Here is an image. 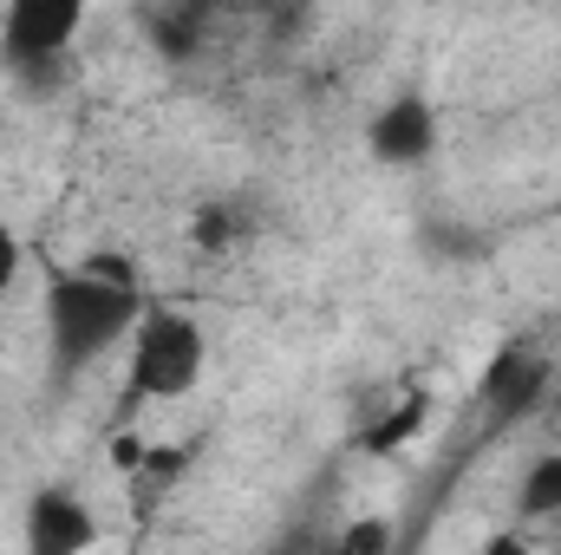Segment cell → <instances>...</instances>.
<instances>
[{
  "label": "cell",
  "mask_w": 561,
  "mask_h": 555,
  "mask_svg": "<svg viewBox=\"0 0 561 555\" xmlns=\"http://www.w3.org/2000/svg\"><path fill=\"white\" fill-rule=\"evenodd\" d=\"M20 262H26V242H20V229H7V223H0V301L13 294V281H20Z\"/></svg>",
  "instance_id": "obj_12"
},
{
  "label": "cell",
  "mask_w": 561,
  "mask_h": 555,
  "mask_svg": "<svg viewBox=\"0 0 561 555\" xmlns=\"http://www.w3.org/2000/svg\"><path fill=\"white\" fill-rule=\"evenodd\" d=\"M242 236V216H229V203H209L203 216H196V242L203 249H229Z\"/></svg>",
  "instance_id": "obj_11"
},
{
  "label": "cell",
  "mask_w": 561,
  "mask_h": 555,
  "mask_svg": "<svg viewBox=\"0 0 561 555\" xmlns=\"http://www.w3.org/2000/svg\"><path fill=\"white\" fill-rule=\"evenodd\" d=\"M209 373V333L183 307H144V320L125 340V386L138 406H176Z\"/></svg>",
  "instance_id": "obj_2"
},
{
  "label": "cell",
  "mask_w": 561,
  "mask_h": 555,
  "mask_svg": "<svg viewBox=\"0 0 561 555\" xmlns=\"http://www.w3.org/2000/svg\"><path fill=\"white\" fill-rule=\"evenodd\" d=\"M327 555H392V523H386V517H359V523H346V530L333 536Z\"/></svg>",
  "instance_id": "obj_8"
},
{
  "label": "cell",
  "mask_w": 561,
  "mask_h": 555,
  "mask_svg": "<svg viewBox=\"0 0 561 555\" xmlns=\"http://www.w3.org/2000/svg\"><path fill=\"white\" fill-rule=\"evenodd\" d=\"M483 555H529V536H523V530H503V536L483 543Z\"/></svg>",
  "instance_id": "obj_13"
},
{
  "label": "cell",
  "mask_w": 561,
  "mask_h": 555,
  "mask_svg": "<svg viewBox=\"0 0 561 555\" xmlns=\"http://www.w3.org/2000/svg\"><path fill=\"white\" fill-rule=\"evenodd\" d=\"M366 144H373V157L379 163H399V170H412V163H424L431 150H437V112L424 105V99H392L379 118H373V132H366Z\"/></svg>",
  "instance_id": "obj_5"
},
{
  "label": "cell",
  "mask_w": 561,
  "mask_h": 555,
  "mask_svg": "<svg viewBox=\"0 0 561 555\" xmlns=\"http://www.w3.org/2000/svg\"><path fill=\"white\" fill-rule=\"evenodd\" d=\"M196 20H203V13H163V20H150V26H157V46H163L170 59H190V53H196Z\"/></svg>",
  "instance_id": "obj_10"
},
{
  "label": "cell",
  "mask_w": 561,
  "mask_h": 555,
  "mask_svg": "<svg viewBox=\"0 0 561 555\" xmlns=\"http://www.w3.org/2000/svg\"><path fill=\"white\" fill-rule=\"evenodd\" d=\"M85 33V0H13L0 13V59L20 86H59Z\"/></svg>",
  "instance_id": "obj_3"
},
{
  "label": "cell",
  "mask_w": 561,
  "mask_h": 555,
  "mask_svg": "<svg viewBox=\"0 0 561 555\" xmlns=\"http://www.w3.org/2000/svg\"><path fill=\"white\" fill-rule=\"evenodd\" d=\"M412 431H424V399H405L399 412H392V424H379V431H366V451H399Z\"/></svg>",
  "instance_id": "obj_9"
},
{
  "label": "cell",
  "mask_w": 561,
  "mask_h": 555,
  "mask_svg": "<svg viewBox=\"0 0 561 555\" xmlns=\"http://www.w3.org/2000/svg\"><path fill=\"white\" fill-rule=\"evenodd\" d=\"M516 517H523V523H549V517H561V451L536 457V464L523 471V490H516Z\"/></svg>",
  "instance_id": "obj_7"
},
{
  "label": "cell",
  "mask_w": 561,
  "mask_h": 555,
  "mask_svg": "<svg viewBox=\"0 0 561 555\" xmlns=\"http://www.w3.org/2000/svg\"><path fill=\"white\" fill-rule=\"evenodd\" d=\"M542 386H549V360L542 353H503L496 366H490V380H483V399H490V412H496V424L516 412H529L536 399H542Z\"/></svg>",
  "instance_id": "obj_6"
},
{
  "label": "cell",
  "mask_w": 561,
  "mask_h": 555,
  "mask_svg": "<svg viewBox=\"0 0 561 555\" xmlns=\"http://www.w3.org/2000/svg\"><path fill=\"white\" fill-rule=\"evenodd\" d=\"M99 536H105V523L72 484H39L20 510V550L26 555H92Z\"/></svg>",
  "instance_id": "obj_4"
},
{
  "label": "cell",
  "mask_w": 561,
  "mask_h": 555,
  "mask_svg": "<svg viewBox=\"0 0 561 555\" xmlns=\"http://www.w3.org/2000/svg\"><path fill=\"white\" fill-rule=\"evenodd\" d=\"M138 320H144V294L131 262L92 256L85 269H59L46 281V360H53V373L79 380L92 360L125 347Z\"/></svg>",
  "instance_id": "obj_1"
}]
</instances>
